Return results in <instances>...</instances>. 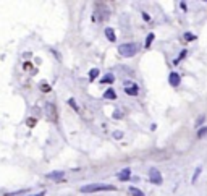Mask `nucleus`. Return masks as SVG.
I'll use <instances>...</instances> for the list:
<instances>
[{
    "label": "nucleus",
    "instance_id": "20e7f679",
    "mask_svg": "<svg viewBox=\"0 0 207 196\" xmlns=\"http://www.w3.org/2000/svg\"><path fill=\"white\" fill-rule=\"evenodd\" d=\"M49 178V180H62L63 177H65V172H62V170H54V172H50V174L45 175Z\"/></svg>",
    "mask_w": 207,
    "mask_h": 196
},
{
    "label": "nucleus",
    "instance_id": "b1692460",
    "mask_svg": "<svg viewBox=\"0 0 207 196\" xmlns=\"http://www.w3.org/2000/svg\"><path fill=\"white\" fill-rule=\"evenodd\" d=\"M180 7H181L183 10H186V3H185V2H181V3H180Z\"/></svg>",
    "mask_w": 207,
    "mask_h": 196
},
{
    "label": "nucleus",
    "instance_id": "0eeeda50",
    "mask_svg": "<svg viewBox=\"0 0 207 196\" xmlns=\"http://www.w3.org/2000/svg\"><path fill=\"white\" fill-rule=\"evenodd\" d=\"M130 177H131V170L128 169V167H126V169H123L122 172H120L118 174V178L122 182H126V180H130Z\"/></svg>",
    "mask_w": 207,
    "mask_h": 196
},
{
    "label": "nucleus",
    "instance_id": "a211bd4d",
    "mask_svg": "<svg viewBox=\"0 0 207 196\" xmlns=\"http://www.w3.org/2000/svg\"><path fill=\"white\" fill-rule=\"evenodd\" d=\"M113 138H115V140H122V138H123V133H122V131H115V133H113Z\"/></svg>",
    "mask_w": 207,
    "mask_h": 196
},
{
    "label": "nucleus",
    "instance_id": "aec40b11",
    "mask_svg": "<svg viewBox=\"0 0 207 196\" xmlns=\"http://www.w3.org/2000/svg\"><path fill=\"white\" fill-rule=\"evenodd\" d=\"M202 122H204V115H201V117L198 118V122H196V126H201V125H202Z\"/></svg>",
    "mask_w": 207,
    "mask_h": 196
},
{
    "label": "nucleus",
    "instance_id": "39448f33",
    "mask_svg": "<svg viewBox=\"0 0 207 196\" xmlns=\"http://www.w3.org/2000/svg\"><path fill=\"white\" fill-rule=\"evenodd\" d=\"M45 110H47V117L50 118V120H55L57 118V115H55V106L54 104H45Z\"/></svg>",
    "mask_w": 207,
    "mask_h": 196
},
{
    "label": "nucleus",
    "instance_id": "9d476101",
    "mask_svg": "<svg viewBox=\"0 0 207 196\" xmlns=\"http://www.w3.org/2000/svg\"><path fill=\"white\" fill-rule=\"evenodd\" d=\"M104 97H105V99H115V97H117V94H115V91L110 88V89H107L105 93H104Z\"/></svg>",
    "mask_w": 207,
    "mask_h": 196
},
{
    "label": "nucleus",
    "instance_id": "7ed1b4c3",
    "mask_svg": "<svg viewBox=\"0 0 207 196\" xmlns=\"http://www.w3.org/2000/svg\"><path fill=\"white\" fill-rule=\"evenodd\" d=\"M149 178H151V182L155 183V185H160V183H162V175H160V172L155 169V167H152V169L149 170Z\"/></svg>",
    "mask_w": 207,
    "mask_h": 196
},
{
    "label": "nucleus",
    "instance_id": "6e6552de",
    "mask_svg": "<svg viewBox=\"0 0 207 196\" xmlns=\"http://www.w3.org/2000/svg\"><path fill=\"white\" fill-rule=\"evenodd\" d=\"M128 191H130V194H131V196H144V193H142L139 188H134V186H130V188H128Z\"/></svg>",
    "mask_w": 207,
    "mask_h": 196
},
{
    "label": "nucleus",
    "instance_id": "dca6fc26",
    "mask_svg": "<svg viewBox=\"0 0 207 196\" xmlns=\"http://www.w3.org/2000/svg\"><path fill=\"white\" fill-rule=\"evenodd\" d=\"M199 174H201V167H198V169H196V172H194V175H193V180H191L193 183H194V182H196V180H198V177H199Z\"/></svg>",
    "mask_w": 207,
    "mask_h": 196
},
{
    "label": "nucleus",
    "instance_id": "4468645a",
    "mask_svg": "<svg viewBox=\"0 0 207 196\" xmlns=\"http://www.w3.org/2000/svg\"><path fill=\"white\" fill-rule=\"evenodd\" d=\"M152 41H154V34L151 33V34L147 36V39H146V45H144V47L149 49V47H151V44H152Z\"/></svg>",
    "mask_w": 207,
    "mask_h": 196
},
{
    "label": "nucleus",
    "instance_id": "f03ea898",
    "mask_svg": "<svg viewBox=\"0 0 207 196\" xmlns=\"http://www.w3.org/2000/svg\"><path fill=\"white\" fill-rule=\"evenodd\" d=\"M118 52L123 57H133V55H136V52H137V44H134V42L122 44V45H118Z\"/></svg>",
    "mask_w": 207,
    "mask_h": 196
},
{
    "label": "nucleus",
    "instance_id": "1a4fd4ad",
    "mask_svg": "<svg viewBox=\"0 0 207 196\" xmlns=\"http://www.w3.org/2000/svg\"><path fill=\"white\" fill-rule=\"evenodd\" d=\"M105 36H107V39H108L110 42L115 41V33H113L112 28H105Z\"/></svg>",
    "mask_w": 207,
    "mask_h": 196
},
{
    "label": "nucleus",
    "instance_id": "4be33fe9",
    "mask_svg": "<svg viewBox=\"0 0 207 196\" xmlns=\"http://www.w3.org/2000/svg\"><path fill=\"white\" fill-rule=\"evenodd\" d=\"M142 18H144L146 21H151V18H149V15H147V13H142Z\"/></svg>",
    "mask_w": 207,
    "mask_h": 196
},
{
    "label": "nucleus",
    "instance_id": "412c9836",
    "mask_svg": "<svg viewBox=\"0 0 207 196\" xmlns=\"http://www.w3.org/2000/svg\"><path fill=\"white\" fill-rule=\"evenodd\" d=\"M185 57H186V50H183L181 54H180V57H178V60H175V63H178V62H180V59H185Z\"/></svg>",
    "mask_w": 207,
    "mask_h": 196
},
{
    "label": "nucleus",
    "instance_id": "5701e85b",
    "mask_svg": "<svg viewBox=\"0 0 207 196\" xmlns=\"http://www.w3.org/2000/svg\"><path fill=\"white\" fill-rule=\"evenodd\" d=\"M120 117H122V113H120V112H115L113 113V118H120Z\"/></svg>",
    "mask_w": 207,
    "mask_h": 196
},
{
    "label": "nucleus",
    "instance_id": "f257e3e1",
    "mask_svg": "<svg viewBox=\"0 0 207 196\" xmlns=\"http://www.w3.org/2000/svg\"><path fill=\"white\" fill-rule=\"evenodd\" d=\"M113 185H105V183H91V185H86V186H81L79 191L81 193H96V191H115Z\"/></svg>",
    "mask_w": 207,
    "mask_h": 196
},
{
    "label": "nucleus",
    "instance_id": "f3484780",
    "mask_svg": "<svg viewBox=\"0 0 207 196\" xmlns=\"http://www.w3.org/2000/svg\"><path fill=\"white\" fill-rule=\"evenodd\" d=\"M185 39H186V41H194V39H196V36H194V34H191V33H186V34H185Z\"/></svg>",
    "mask_w": 207,
    "mask_h": 196
},
{
    "label": "nucleus",
    "instance_id": "ddd939ff",
    "mask_svg": "<svg viewBox=\"0 0 207 196\" xmlns=\"http://www.w3.org/2000/svg\"><path fill=\"white\" fill-rule=\"evenodd\" d=\"M113 81V75H105L102 79H100V83L104 84V83H112Z\"/></svg>",
    "mask_w": 207,
    "mask_h": 196
},
{
    "label": "nucleus",
    "instance_id": "393cba45",
    "mask_svg": "<svg viewBox=\"0 0 207 196\" xmlns=\"http://www.w3.org/2000/svg\"><path fill=\"white\" fill-rule=\"evenodd\" d=\"M34 196H45V193H44V191H41V193H37V194H34Z\"/></svg>",
    "mask_w": 207,
    "mask_h": 196
},
{
    "label": "nucleus",
    "instance_id": "423d86ee",
    "mask_svg": "<svg viewBox=\"0 0 207 196\" xmlns=\"http://www.w3.org/2000/svg\"><path fill=\"white\" fill-rule=\"evenodd\" d=\"M168 81H170L171 86H178L180 84V75H178L176 71H171L170 76H168Z\"/></svg>",
    "mask_w": 207,
    "mask_h": 196
},
{
    "label": "nucleus",
    "instance_id": "f8f14e48",
    "mask_svg": "<svg viewBox=\"0 0 207 196\" xmlns=\"http://www.w3.org/2000/svg\"><path fill=\"white\" fill-rule=\"evenodd\" d=\"M97 75H99V70H97V68H92V70L89 71V79H91V81H94V79L97 78Z\"/></svg>",
    "mask_w": 207,
    "mask_h": 196
},
{
    "label": "nucleus",
    "instance_id": "2eb2a0df",
    "mask_svg": "<svg viewBox=\"0 0 207 196\" xmlns=\"http://www.w3.org/2000/svg\"><path fill=\"white\" fill-rule=\"evenodd\" d=\"M207 135V126H204V128H201L199 131H198V138H202V136H205Z\"/></svg>",
    "mask_w": 207,
    "mask_h": 196
},
{
    "label": "nucleus",
    "instance_id": "6ab92c4d",
    "mask_svg": "<svg viewBox=\"0 0 207 196\" xmlns=\"http://www.w3.org/2000/svg\"><path fill=\"white\" fill-rule=\"evenodd\" d=\"M68 102H70V106L74 109V110H79V109H78V104L76 102H74V99H70V101H68Z\"/></svg>",
    "mask_w": 207,
    "mask_h": 196
},
{
    "label": "nucleus",
    "instance_id": "9b49d317",
    "mask_svg": "<svg viewBox=\"0 0 207 196\" xmlns=\"http://www.w3.org/2000/svg\"><path fill=\"white\" fill-rule=\"evenodd\" d=\"M125 93L130 96H136L137 94V86H131V88H125Z\"/></svg>",
    "mask_w": 207,
    "mask_h": 196
}]
</instances>
